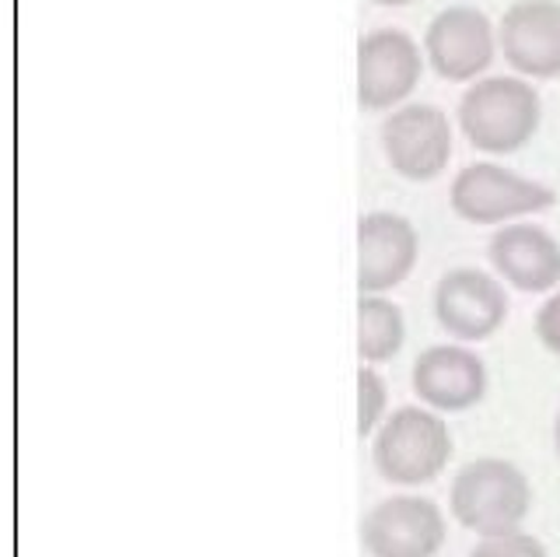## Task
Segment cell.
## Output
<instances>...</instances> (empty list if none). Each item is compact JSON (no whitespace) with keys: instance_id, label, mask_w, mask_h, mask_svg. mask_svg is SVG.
<instances>
[{"instance_id":"9c48e42d","label":"cell","mask_w":560,"mask_h":557,"mask_svg":"<svg viewBox=\"0 0 560 557\" xmlns=\"http://www.w3.org/2000/svg\"><path fill=\"white\" fill-rule=\"evenodd\" d=\"M445 533L442 509L420 495L385 498L361 519V544L372 557H434Z\"/></svg>"},{"instance_id":"277c9868","label":"cell","mask_w":560,"mask_h":557,"mask_svg":"<svg viewBox=\"0 0 560 557\" xmlns=\"http://www.w3.org/2000/svg\"><path fill=\"white\" fill-rule=\"evenodd\" d=\"M448 204L469 224H512L550 211L557 204V194L547 183L518 176V172L504 165L472 162L459 169V176L452 179Z\"/></svg>"},{"instance_id":"e0dca14e","label":"cell","mask_w":560,"mask_h":557,"mask_svg":"<svg viewBox=\"0 0 560 557\" xmlns=\"http://www.w3.org/2000/svg\"><path fill=\"white\" fill-rule=\"evenodd\" d=\"M536 337L550 355L560 358V291H553L547 302L536 309Z\"/></svg>"},{"instance_id":"7a4b0ae2","label":"cell","mask_w":560,"mask_h":557,"mask_svg":"<svg viewBox=\"0 0 560 557\" xmlns=\"http://www.w3.org/2000/svg\"><path fill=\"white\" fill-rule=\"evenodd\" d=\"M448 504L466 530L477 536H498L522 530L525 515L533 509V487L515 463L483 456L455 474Z\"/></svg>"},{"instance_id":"5bb4252c","label":"cell","mask_w":560,"mask_h":557,"mask_svg":"<svg viewBox=\"0 0 560 557\" xmlns=\"http://www.w3.org/2000/svg\"><path fill=\"white\" fill-rule=\"evenodd\" d=\"M407 340V320L385 294H361L358 302V355L368 364H382L399 355Z\"/></svg>"},{"instance_id":"3957f363","label":"cell","mask_w":560,"mask_h":557,"mask_svg":"<svg viewBox=\"0 0 560 557\" xmlns=\"http://www.w3.org/2000/svg\"><path fill=\"white\" fill-rule=\"evenodd\" d=\"M452 460V434L438 414L424 407H399L378 425L372 463L382 480L399 487L431 484Z\"/></svg>"},{"instance_id":"52a82bcc","label":"cell","mask_w":560,"mask_h":557,"mask_svg":"<svg viewBox=\"0 0 560 557\" xmlns=\"http://www.w3.org/2000/svg\"><path fill=\"white\" fill-rule=\"evenodd\" d=\"M424 57L445 81H480L498 57V28L480 8L452 4L438 11L424 32Z\"/></svg>"},{"instance_id":"5b68a950","label":"cell","mask_w":560,"mask_h":557,"mask_svg":"<svg viewBox=\"0 0 560 557\" xmlns=\"http://www.w3.org/2000/svg\"><path fill=\"white\" fill-rule=\"evenodd\" d=\"M382 154L396 176L431 183L452 159V124L431 102H407L382 119Z\"/></svg>"},{"instance_id":"d6986e66","label":"cell","mask_w":560,"mask_h":557,"mask_svg":"<svg viewBox=\"0 0 560 557\" xmlns=\"http://www.w3.org/2000/svg\"><path fill=\"white\" fill-rule=\"evenodd\" d=\"M553 449H557V456H560V410H557V421H553Z\"/></svg>"},{"instance_id":"4fadbf2b","label":"cell","mask_w":560,"mask_h":557,"mask_svg":"<svg viewBox=\"0 0 560 557\" xmlns=\"http://www.w3.org/2000/svg\"><path fill=\"white\" fill-rule=\"evenodd\" d=\"M410 382L417 399H424L428 407L459 414L487 396V364L463 344H438L417 358Z\"/></svg>"},{"instance_id":"6da1fadb","label":"cell","mask_w":560,"mask_h":557,"mask_svg":"<svg viewBox=\"0 0 560 557\" xmlns=\"http://www.w3.org/2000/svg\"><path fill=\"white\" fill-rule=\"evenodd\" d=\"M459 130L487 154H512L533 141L542 124V98L525 78L494 74L472 81L459 98Z\"/></svg>"},{"instance_id":"7c38bea8","label":"cell","mask_w":560,"mask_h":557,"mask_svg":"<svg viewBox=\"0 0 560 557\" xmlns=\"http://www.w3.org/2000/svg\"><path fill=\"white\" fill-rule=\"evenodd\" d=\"M487 259L515 291L542 294L560 285V242L542 224H501L487 242Z\"/></svg>"},{"instance_id":"2e32d148","label":"cell","mask_w":560,"mask_h":557,"mask_svg":"<svg viewBox=\"0 0 560 557\" xmlns=\"http://www.w3.org/2000/svg\"><path fill=\"white\" fill-rule=\"evenodd\" d=\"M469 557H550V554L536 536L512 530L498 536H480V544L469 550Z\"/></svg>"},{"instance_id":"8fae6325","label":"cell","mask_w":560,"mask_h":557,"mask_svg":"<svg viewBox=\"0 0 560 557\" xmlns=\"http://www.w3.org/2000/svg\"><path fill=\"white\" fill-rule=\"evenodd\" d=\"M420 235L393 211H372L358 221V288L361 294H389L417 267Z\"/></svg>"},{"instance_id":"ac0fdd59","label":"cell","mask_w":560,"mask_h":557,"mask_svg":"<svg viewBox=\"0 0 560 557\" xmlns=\"http://www.w3.org/2000/svg\"><path fill=\"white\" fill-rule=\"evenodd\" d=\"M372 4H378V8H402V4H410V0H372Z\"/></svg>"},{"instance_id":"30bf717a","label":"cell","mask_w":560,"mask_h":557,"mask_svg":"<svg viewBox=\"0 0 560 557\" xmlns=\"http://www.w3.org/2000/svg\"><path fill=\"white\" fill-rule=\"evenodd\" d=\"M498 49L525 81L560 78V0H515L501 14Z\"/></svg>"},{"instance_id":"8992f818","label":"cell","mask_w":560,"mask_h":557,"mask_svg":"<svg viewBox=\"0 0 560 557\" xmlns=\"http://www.w3.org/2000/svg\"><path fill=\"white\" fill-rule=\"evenodd\" d=\"M424 49L402 28H372L358 43V102L372 113L399 109L424 74Z\"/></svg>"},{"instance_id":"ba28073f","label":"cell","mask_w":560,"mask_h":557,"mask_svg":"<svg viewBox=\"0 0 560 557\" xmlns=\"http://www.w3.org/2000/svg\"><path fill=\"white\" fill-rule=\"evenodd\" d=\"M434 320L448 337L463 344L494 337L508 320V291L501 277L477 267L442 274L434 285Z\"/></svg>"},{"instance_id":"9a60e30c","label":"cell","mask_w":560,"mask_h":557,"mask_svg":"<svg viewBox=\"0 0 560 557\" xmlns=\"http://www.w3.org/2000/svg\"><path fill=\"white\" fill-rule=\"evenodd\" d=\"M385 407H389V390L385 379L375 372V364H364L358 372V434L368 439L385 421Z\"/></svg>"}]
</instances>
